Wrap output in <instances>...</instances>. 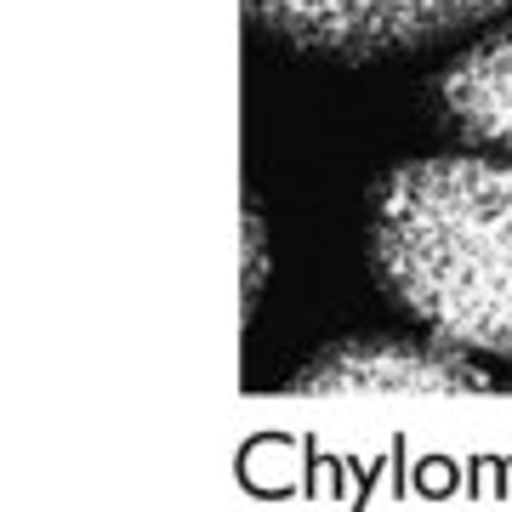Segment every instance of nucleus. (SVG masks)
I'll use <instances>...</instances> for the list:
<instances>
[{
	"label": "nucleus",
	"instance_id": "nucleus-3",
	"mask_svg": "<svg viewBox=\"0 0 512 512\" xmlns=\"http://www.w3.org/2000/svg\"><path fill=\"white\" fill-rule=\"evenodd\" d=\"M296 393H484L490 376L444 348L416 342H336L296 370Z\"/></svg>",
	"mask_w": 512,
	"mask_h": 512
},
{
	"label": "nucleus",
	"instance_id": "nucleus-1",
	"mask_svg": "<svg viewBox=\"0 0 512 512\" xmlns=\"http://www.w3.org/2000/svg\"><path fill=\"white\" fill-rule=\"evenodd\" d=\"M370 262L439 342L512 365V160H410L376 194Z\"/></svg>",
	"mask_w": 512,
	"mask_h": 512
},
{
	"label": "nucleus",
	"instance_id": "nucleus-2",
	"mask_svg": "<svg viewBox=\"0 0 512 512\" xmlns=\"http://www.w3.org/2000/svg\"><path fill=\"white\" fill-rule=\"evenodd\" d=\"M512 0H245L251 23L296 52L319 57H387L473 29Z\"/></svg>",
	"mask_w": 512,
	"mask_h": 512
},
{
	"label": "nucleus",
	"instance_id": "nucleus-4",
	"mask_svg": "<svg viewBox=\"0 0 512 512\" xmlns=\"http://www.w3.org/2000/svg\"><path fill=\"white\" fill-rule=\"evenodd\" d=\"M433 103L444 131H456L461 143L512 148V23L439 74Z\"/></svg>",
	"mask_w": 512,
	"mask_h": 512
}]
</instances>
